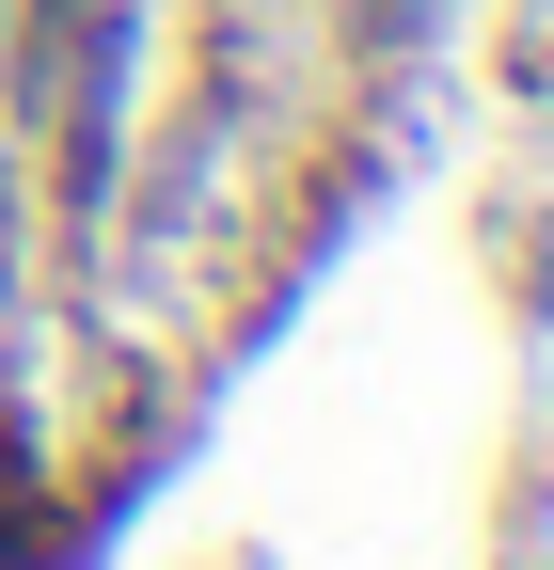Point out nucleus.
<instances>
[{
    "label": "nucleus",
    "instance_id": "nucleus-1",
    "mask_svg": "<svg viewBox=\"0 0 554 570\" xmlns=\"http://www.w3.org/2000/svg\"><path fill=\"white\" fill-rule=\"evenodd\" d=\"M0 254H17V159H0Z\"/></svg>",
    "mask_w": 554,
    "mask_h": 570
}]
</instances>
